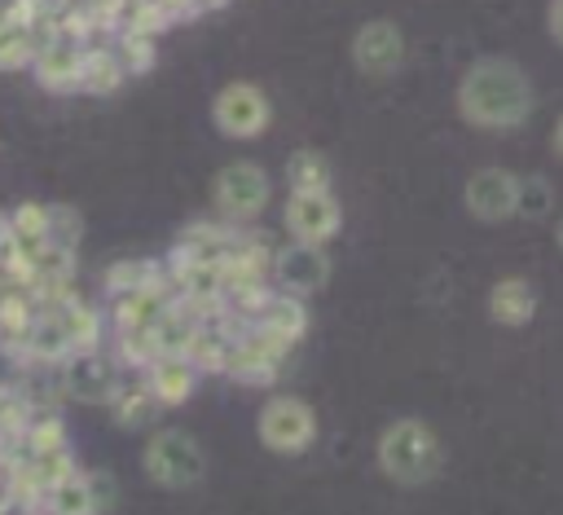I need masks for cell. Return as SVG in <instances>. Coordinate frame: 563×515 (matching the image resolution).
I'll return each instance as SVG.
<instances>
[{"label": "cell", "mask_w": 563, "mask_h": 515, "mask_svg": "<svg viewBox=\"0 0 563 515\" xmlns=\"http://www.w3.org/2000/svg\"><path fill=\"white\" fill-rule=\"evenodd\" d=\"M537 110L532 79L510 57H479L457 84V114L479 132H515Z\"/></svg>", "instance_id": "cell-1"}, {"label": "cell", "mask_w": 563, "mask_h": 515, "mask_svg": "<svg viewBox=\"0 0 563 515\" xmlns=\"http://www.w3.org/2000/svg\"><path fill=\"white\" fill-rule=\"evenodd\" d=\"M374 462H378V471L391 484L413 489V484L435 480V471L444 462V445H440V436H435L431 423H422V418H396V423H387L378 431Z\"/></svg>", "instance_id": "cell-2"}, {"label": "cell", "mask_w": 563, "mask_h": 515, "mask_svg": "<svg viewBox=\"0 0 563 515\" xmlns=\"http://www.w3.org/2000/svg\"><path fill=\"white\" fill-rule=\"evenodd\" d=\"M273 198V180L260 163L251 158H238V163H224L211 180V202H216V216L233 229H251V220L264 216Z\"/></svg>", "instance_id": "cell-3"}, {"label": "cell", "mask_w": 563, "mask_h": 515, "mask_svg": "<svg viewBox=\"0 0 563 515\" xmlns=\"http://www.w3.org/2000/svg\"><path fill=\"white\" fill-rule=\"evenodd\" d=\"M141 467L158 489H194L207 475V453L202 445L180 431V427H158L145 436L141 449Z\"/></svg>", "instance_id": "cell-4"}, {"label": "cell", "mask_w": 563, "mask_h": 515, "mask_svg": "<svg viewBox=\"0 0 563 515\" xmlns=\"http://www.w3.org/2000/svg\"><path fill=\"white\" fill-rule=\"evenodd\" d=\"M255 436L268 453L295 458L317 445V414L303 396H268L255 414Z\"/></svg>", "instance_id": "cell-5"}, {"label": "cell", "mask_w": 563, "mask_h": 515, "mask_svg": "<svg viewBox=\"0 0 563 515\" xmlns=\"http://www.w3.org/2000/svg\"><path fill=\"white\" fill-rule=\"evenodd\" d=\"M211 123L216 132H224L229 141H255L260 132H268L273 123V101L260 84L233 79L211 97Z\"/></svg>", "instance_id": "cell-6"}, {"label": "cell", "mask_w": 563, "mask_h": 515, "mask_svg": "<svg viewBox=\"0 0 563 515\" xmlns=\"http://www.w3.org/2000/svg\"><path fill=\"white\" fill-rule=\"evenodd\" d=\"M286 233L290 242H303V246H325L339 238L343 229V207L330 189H290L286 198Z\"/></svg>", "instance_id": "cell-7"}, {"label": "cell", "mask_w": 563, "mask_h": 515, "mask_svg": "<svg viewBox=\"0 0 563 515\" xmlns=\"http://www.w3.org/2000/svg\"><path fill=\"white\" fill-rule=\"evenodd\" d=\"M330 282V255L325 246H303V242H286L273 246V269H268V286L295 299L317 295Z\"/></svg>", "instance_id": "cell-8"}, {"label": "cell", "mask_w": 563, "mask_h": 515, "mask_svg": "<svg viewBox=\"0 0 563 515\" xmlns=\"http://www.w3.org/2000/svg\"><path fill=\"white\" fill-rule=\"evenodd\" d=\"M119 379H123L119 361L106 357L101 348H97V352H70V357L57 365V387H62L70 401H79V405H106V401L114 396Z\"/></svg>", "instance_id": "cell-9"}, {"label": "cell", "mask_w": 563, "mask_h": 515, "mask_svg": "<svg viewBox=\"0 0 563 515\" xmlns=\"http://www.w3.org/2000/svg\"><path fill=\"white\" fill-rule=\"evenodd\" d=\"M515 194H519V176L510 167H479L466 176L462 185V202L475 220L484 224H497V220H510L515 216Z\"/></svg>", "instance_id": "cell-10"}, {"label": "cell", "mask_w": 563, "mask_h": 515, "mask_svg": "<svg viewBox=\"0 0 563 515\" xmlns=\"http://www.w3.org/2000/svg\"><path fill=\"white\" fill-rule=\"evenodd\" d=\"M352 62L369 79L396 75L400 62H405V35H400V26L387 22V18H374V22L356 26V35H352Z\"/></svg>", "instance_id": "cell-11"}, {"label": "cell", "mask_w": 563, "mask_h": 515, "mask_svg": "<svg viewBox=\"0 0 563 515\" xmlns=\"http://www.w3.org/2000/svg\"><path fill=\"white\" fill-rule=\"evenodd\" d=\"M176 304L172 286H145V291H128V295H114L110 299V313H106V326H110V339H123V335H150L154 321Z\"/></svg>", "instance_id": "cell-12"}, {"label": "cell", "mask_w": 563, "mask_h": 515, "mask_svg": "<svg viewBox=\"0 0 563 515\" xmlns=\"http://www.w3.org/2000/svg\"><path fill=\"white\" fill-rule=\"evenodd\" d=\"M246 330L260 335L264 343H273L282 357H290V352L299 348V339L308 335V299H295V295L273 291L268 304L260 308V317H255Z\"/></svg>", "instance_id": "cell-13"}, {"label": "cell", "mask_w": 563, "mask_h": 515, "mask_svg": "<svg viewBox=\"0 0 563 515\" xmlns=\"http://www.w3.org/2000/svg\"><path fill=\"white\" fill-rule=\"evenodd\" d=\"M282 370H286V357L273 343H264L260 335L242 330L233 339V352H229V365H224V374L233 383H242V387H273L282 379Z\"/></svg>", "instance_id": "cell-14"}, {"label": "cell", "mask_w": 563, "mask_h": 515, "mask_svg": "<svg viewBox=\"0 0 563 515\" xmlns=\"http://www.w3.org/2000/svg\"><path fill=\"white\" fill-rule=\"evenodd\" d=\"M84 40H70L62 31H53V40L40 44L31 70L40 79L44 92H75V75H79V62H84Z\"/></svg>", "instance_id": "cell-15"}, {"label": "cell", "mask_w": 563, "mask_h": 515, "mask_svg": "<svg viewBox=\"0 0 563 515\" xmlns=\"http://www.w3.org/2000/svg\"><path fill=\"white\" fill-rule=\"evenodd\" d=\"M198 370L185 361V357H154L145 370H141V383L150 387V396L158 401V409H176L185 405L194 392H198Z\"/></svg>", "instance_id": "cell-16"}, {"label": "cell", "mask_w": 563, "mask_h": 515, "mask_svg": "<svg viewBox=\"0 0 563 515\" xmlns=\"http://www.w3.org/2000/svg\"><path fill=\"white\" fill-rule=\"evenodd\" d=\"M238 233H242V229H233V224H224V220H189V224L176 233L172 251L185 255V260H198V264H220V260L233 251Z\"/></svg>", "instance_id": "cell-17"}, {"label": "cell", "mask_w": 563, "mask_h": 515, "mask_svg": "<svg viewBox=\"0 0 563 515\" xmlns=\"http://www.w3.org/2000/svg\"><path fill=\"white\" fill-rule=\"evenodd\" d=\"M484 308H488V317H493L497 326L519 330V326H528V321L537 317V286H532L528 277H497V282L488 286Z\"/></svg>", "instance_id": "cell-18"}, {"label": "cell", "mask_w": 563, "mask_h": 515, "mask_svg": "<svg viewBox=\"0 0 563 515\" xmlns=\"http://www.w3.org/2000/svg\"><path fill=\"white\" fill-rule=\"evenodd\" d=\"M106 409H110V418H114V427H123V431H150L154 423H158V401L150 396V387L141 383V374H132V379H119V387H114V396L106 401Z\"/></svg>", "instance_id": "cell-19"}, {"label": "cell", "mask_w": 563, "mask_h": 515, "mask_svg": "<svg viewBox=\"0 0 563 515\" xmlns=\"http://www.w3.org/2000/svg\"><path fill=\"white\" fill-rule=\"evenodd\" d=\"M202 321H207V317H198L194 308L172 304V308L154 321V330H150V348H154V357H189L194 335H198Z\"/></svg>", "instance_id": "cell-20"}, {"label": "cell", "mask_w": 563, "mask_h": 515, "mask_svg": "<svg viewBox=\"0 0 563 515\" xmlns=\"http://www.w3.org/2000/svg\"><path fill=\"white\" fill-rule=\"evenodd\" d=\"M35 53H40V35H35V26L26 22V13H22V9L0 13V70H4V75H9V70H31Z\"/></svg>", "instance_id": "cell-21"}, {"label": "cell", "mask_w": 563, "mask_h": 515, "mask_svg": "<svg viewBox=\"0 0 563 515\" xmlns=\"http://www.w3.org/2000/svg\"><path fill=\"white\" fill-rule=\"evenodd\" d=\"M123 66L119 57L110 53V44H88L84 48V62H79V75H75V92H88V97H110L123 88Z\"/></svg>", "instance_id": "cell-22"}, {"label": "cell", "mask_w": 563, "mask_h": 515, "mask_svg": "<svg viewBox=\"0 0 563 515\" xmlns=\"http://www.w3.org/2000/svg\"><path fill=\"white\" fill-rule=\"evenodd\" d=\"M4 220H9V246L18 255L35 260L48 246L44 242V233H48V202H18L13 211H4Z\"/></svg>", "instance_id": "cell-23"}, {"label": "cell", "mask_w": 563, "mask_h": 515, "mask_svg": "<svg viewBox=\"0 0 563 515\" xmlns=\"http://www.w3.org/2000/svg\"><path fill=\"white\" fill-rule=\"evenodd\" d=\"M9 449H18L22 458H40V453L70 449V436H66L62 414H57L53 405H40V409L31 414V423H26V431L18 436V445H9Z\"/></svg>", "instance_id": "cell-24"}, {"label": "cell", "mask_w": 563, "mask_h": 515, "mask_svg": "<svg viewBox=\"0 0 563 515\" xmlns=\"http://www.w3.org/2000/svg\"><path fill=\"white\" fill-rule=\"evenodd\" d=\"M35 511L40 515H101L97 502H92V489H88V475L84 471H75L66 480H57L53 489H44L40 502H35Z\"/></svg>", "instance_id": "cell-25"}, {"label": "cell", "mask_w": 563, "mask_h": 515, "mask_svg": "<svg viewBox=\"0 0 563 515\" xmlns=\"http://www.w3.org/2000/svg\"><path fill=\"white\" fill-rule=\"evenodd\" d=\"M167 273H163V260H114L106 273H101V286L106 295H128V291H145V286H163Z\"/></svg>", "instance_id": "cell-26"}, {"label": "cell", "mask_w": 563, "mask_h": 515, "mask_svg": "<svg viewBox=\"0 0 563 515\" xmlns=\"http://www.w3.org/2000/svg\"><path fill=\"white\" fill-rule=\"evenodd\" d=\"M110 53L119 57L123 75H145V70H154V62H158V40L132 35V31H114V35H110Z\"/></svg>", "instance_id": "cell-27"}, {"label": "cell", "mask_w": 563, "mask_h": 515, "mask_svg": "<svg viewBox=\"0 0 563 515\" xmlns=\"http://www.w3.org/2000/svg\"><path fill=\"white\" fill-rule=\"evenodd\" d=\"M79 238H84V216H79L70 202H53V207H48V233H44V242H48L53 251L75 255V251H79Z\"/></svg>", "instance_id": "cell-28"}, {"label": "cell", "mask_w": 563, "mask_h": 515, "mask_svg": "<svg viewBox=\"0 0 563 515\" xmlns=\"http://www.w3.org/2000/svg\"><path fill=\"white\" fill-rule=\"evenodd\" d=\"M286 185L290 189H330V163L317 150H295L286 163Z\"/></svg>", "instance_id": "cell-29"}, {"label": "cell", "mask_w": 563, "mask_h": 515, "mask_svg": "<svg viewBox=\"0 0 563 515\" xmlns=\"http://www.w3.org/2000/svg\"><path fill=\"white\" fill-rule=\"evenodd\" d=\"M31 414H35V405H31L18 387L0 383V445H4V449H9V445H18V436L26 431Z\"/></svg>", "instance_id": "cell-30"}, {"label": "cell", "mask_w": 563, "mask_h": 515, "mask_svg": "<svg viewBox=\"0 0 563 515\" xmlns=\"http://www.w3.org/2000/svg\"><path fill=\"white\" fill-rule=\"evenodd\" d=\"M554 207V189L545 176H519V194H515V216L523 220H545Z\"/></svg>", "instance_id": "cell-31"}, {"label": "cell", "mask_w": 563, "mask_h": 515, "mask_svg": "<svg viewBox=\"0 0 563 515\" xmlns=\"http://www.w3.org/2000/svg\"><path fill=\"white\" fill-rule=\"evenodd\" d=\"M84 475H88V489H92L97 511H101V515L114 511V502H119V484H114V475H110V471H84Z\"/></svg>", "instance_id": "cell-32"}, {"label": "cell", "mask_w": 563, "mask_h": 515, "mask_svg": "<svg viewBox=\"0 0 563 515\" xmlns=\"http://www.w3.org/2000/svg\"><path fill=\"white\" fill-rule=\"evenodd\" d=\"M545 31L554 44H563V0H550L545 4Z\"/></svg>", "instance_id": "cell-33"}, {"label": "cell", "mask_w": 563, "mask_h": 515, "mask_svg": "<svg viewBox=\"0 0 563 515\" xmlns=\"http://www.w3.org/2000/svg\"><path fill=\"white\" fill-rule=\"evenodd\" d=\"M0 515H40V511H35V502L13 497V502H4V506H0Z\"/></svg>", "instance_id": "cell-34"}, {"label": "cell", "mask_w": 563, "mask_h": 515, "mask_svg": "<svg viewBox=\"0 0 563 515\" xmlns=\"http://www.w3.org/2000/svg\"><path fill=\"white\" fill-rule=\"evenodd\" d=\"M550 145H554V154L563 158V114L554 119V128H550Z\"/></svg>", "instance_id": "cell-35"}, {"label": "cell", "mask_w": 563, "mask_h": 515, "mask_svg": "<svg viewBox=\"0 0 563 515\" xmlns=\"http://www.w3.org/2000/svg\"><path fill=\"white\" fill-rule=\"evenodd\" d=\"M4 502H13V484H9V475H4V467H0V506Z\"/></svg>", "instance_id": "cell-36"}, {"label": "cell", "mask_w": 563, "mask_h": 515, "mask_svg": "<svg viewBox=\"0 0 563 515\" xmlns=\"http://www.w3.org/2000/svg\"><path fill=\"white\" fill-rule=\"evenodd\" d=\"M554 246H559V251H563V216H559V220H554Z\"/></svg>", "instance_id": "cell-37"}, {"label": "cell", "mask_w": 563, "mask_h": 515, "mask_svg": "<svg viewBox=\"0 0 563 515\" xmlns=\"http://www.w3.org/2000/svg\"><path fill=\"white\" fill-rule=\"evenodd\" d=\"M4 242H9V220H4V211H0V251H4Z\"/></svg>", "instance_id": "cell-38"}, {"label": "cell", "mask_w": 563, "mask_h": 515, "mask_svg": "<svg viewBox=\"0 0 563 515\" xmlns=\"http://www.w3.org/2000/svg\"><path fill=\"white\" fill-rule=\"evenodd\" d=\"M13 4H18V0H0V13H9V9H13Z\"/></svg>", "instance_id": "cell-39"}, {"label": "cell", "mask_w": 563, "mask_h": 515, "mask_svg": "<svg viewBox=\"0 0 563 515\" xmlns=\"http://www.w3.org/2000/svg\"><path fill=\"white\" fill-rule=\"evenodd\" d=\"M0 299H4V286H0Z\"/></svg>", "instance_id": "cell-40"}, {"label": "cell", "mask_w": 563, "mask_h": 515, "mask_svg": "<svg viewBox=\"0 0 563 515\" xmlns=\"http://www.w3.org/2000/svg\"><path fill=\"white\" fill-rule=\"evenodd\" d=\"M0 453H4V445H0Z\"/></svg>", "instance_id": "cell-41"}]
</instances>
